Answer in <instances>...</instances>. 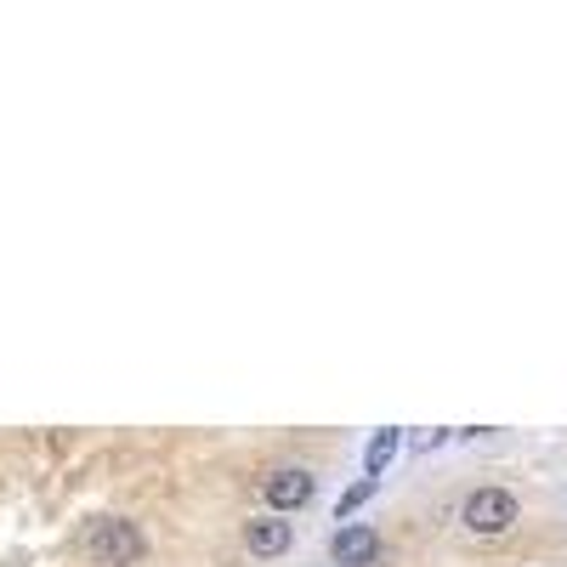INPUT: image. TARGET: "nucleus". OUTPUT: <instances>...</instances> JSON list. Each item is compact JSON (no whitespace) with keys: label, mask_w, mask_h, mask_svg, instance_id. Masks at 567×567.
<instances>
[{"label":"nucleus","mask_w":567,"mask_h":567,"mask_svg":"<svg viewBox=\"0 0 567 567\" xmlns=\"http://www.w3.org/2000/svg\"><path fill=\"white\" fill-rule=\"evenodd\" d=\"M142 550H148V539H142V528L125 523V516H97V523L85 528V556L97 567H136Z\"/></svg>","instance_id":"nucleus-1"},{"label":"nucleus","mask_w":567,"mask_h":567,"mask_svg":"<svg viewBox=\"0 0 567 567\" xmlns=\"http://www.w3.org/2000/svg\"><path fill=\"white\" fill-rule=\"evenodd\" d=\"M516 516H523V505H516L511 488H477L460 505V523L471 534H505V528H516Z\"/></svg>","instance_id":"nucleus-2"},{"label":"nucleus","mask_w":567,"mask_h":567,"mask_svg":"<svg viewBox=\"0 0 567 567\" xmlns=\"http://www.w3.org/2000/svg\"><path fill=\"white\" fill-rule=\"evenodd\" d=\"M312 494H318V477H312L307 465H284V471H272V477H261V499L272 505V516L301 511Z\"/></svg>","instance_id":"nucleus-3"},{"label":"nucleus","mask_w":567,"mask_h":567,"mask_svg":"<svg viewBox=\"0 0 567 567\" xmlns=\"http://www.w3.org/2000/svg\"><path fill=\"white\" fill-rule=\"evenodd\" d=\"M329 556H336V567H374L381 561V534H374L369 523H347L336 539H329Z\"/></svg>","instance_id":"nucleus-4"},{"label":"nucleus","mask_w":567,"mask_h":567,"mask_svg":"<svg viewBox=\"0 0 567 567\" xmlns=\"http://www.w3.org/2000/svg\"><path fill=\"white\" fill-rule=\"evenodd\" d=\"M290 545H296V528L284 523V516H272V511H267V516H250V523H245V550L261 556V561L284 556Z\"/></svg>","instance_id":"nucleus-5"},{"label":"nucleus","mask_w":567,"mask_h":567,"mask_svg":"<svg viewBox=\"0 0 567 567\" xmlns=\"http://www.w3.org/2000/svg\"><path fill=\"white\" fill-rule=\"evenodd\" d=\"M398 443H403V432H398V425H381V432H374V443L363 449V477H374V483H381V471L392 465Z\"/></svg>","instance_id":"nucleus-6"},{"label":"nucleus","mask_w":567,"mask_h":567,"mask_svg":"<svg viewBox=\"0 0 567 567\" xmlns=\"http://www.w3.org/2000/svg\"><path fill=\"white\" fill-rule=\"evenodd\" d=\"M374 488H381V483H374V477H358V483H352V488L341 494V505H336V516H352V511H358V505H363V499H369Z\"/></svg>","instance_id":"nucleus-7"}]
</instances>
